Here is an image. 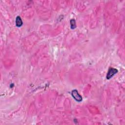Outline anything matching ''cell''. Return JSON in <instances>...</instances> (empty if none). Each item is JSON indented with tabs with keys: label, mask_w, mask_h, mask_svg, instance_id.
Masks as SVG:
<instances>
[{
	"label": "cell",
	"mask_w": 125,
	"mask_h": 125,
	"mask_svg": "<svg viewBox=\"0 0 125 125\" xmlns=\"http://www.w3.org/2000/svg\"><path fill=\"white\" fill-rule=\"evenodd\" d=\"M71 95L73 98L77 102H81L82 101V97L79 94L78 91L76 89L73 90L71 92Z\"/></svg>",
	"instance_id": "1"
},
{
	"label": "cell",
	"mask_w": 125,
	"mask_h": 125,
	"mask_svg": "<svg viewBox=\"0 0 125 125\" xmlns=\"http://www.w3.org/2000/svg\"><path fill=\"white\" fill-rule=\"evenodd\" d=\"M16 25L17 27H21L23 25L22 20L20 16L17 17L16 19Z\"/></svg>",
	"instance_id": "3"
},
{
	"label": "cell",
	"mask_w": 125,
	"mask_h": 125,
	"mask_svg": "<svg viewBox=\"0 0 125 125\" xmlns=\"http://www.w3.org/2000/svg\"><path fill=\"white\" fill-rule=\"evenodd\" d=\"M70 24H71V29H73L76 28V21L74 19H71L70 21Z\"/></svg>",
	"instance_id": "4"
},
{
	"label": "cell",
	"mask_w": 125,
	"mask_h": 125,
	"mask_svg": "<svg viewBox=\"0 0 125 125\" xmlns=\"http://www.w3.org/2000/svg\"><path fill=\"white\" fill-rule=\"evenodd\" d=\"M118 72V70L117 69L114 68H110L107 73V79H110L112 78L113 76Z\"/></svg>",
	"instance_id": "2"
}]
</instances>
